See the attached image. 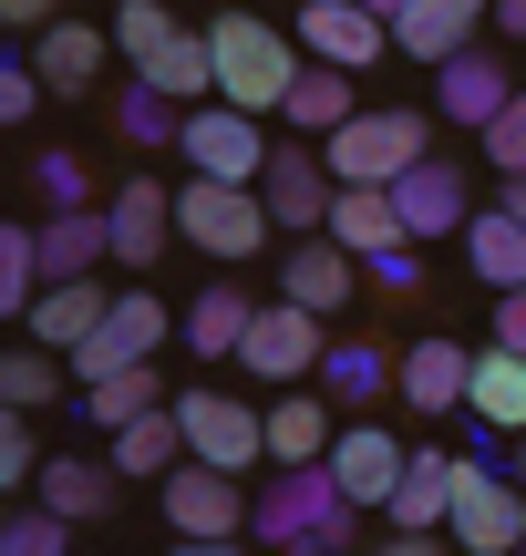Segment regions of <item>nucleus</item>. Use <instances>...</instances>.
<instances>
[{"instance_id":"4","label":"nucleus","mask_w":526,"mask_h":556,"mask_svg":"<svg viewBox=\"0 0 526 556\" xmlns=\"http://www.w3.org/2000/svg\"><path fill=\"white\" fill-rule=\"evenodd\" d=\"M268 227H279V217H268L259 186H217V176L176 186V238L197 248V258H227V268H238V258H259V248H268Z\"/></svg>"},{"instance_id":"11","label":"nucleus","mask_w":526,"mask_h":556,"mask_svg":"<svg viewBox=\"0 0 526 556\" xmlns=\"http://www.w3.org/2000/svg\"><path fill=\"white\" fill-rule=\"evenodd\" d=\"M165 330H176V319H165V299H155V289H124L114 319L73 351V381H114V371H135V361H155Z\"/></svg>"},{"instance_id":"9","label":"nucleus","mask_w":526,"mask_h":556,"mask_svg":"<svg viewBox=\"0 0 526 556\" xmlns=\"http://www.w3.org/2000/svg\"><path fill=\"white\" fill-rule=\"evenodd\" d=\"M444 536H454V556H516V546H526V484L465 464V495H454Z\"/></svg>"},{"instance_id":"7","label":"nucleus","mask_w":526,"mask_h":556,"mask_svg":"<svg viewBox=\"0 0 526 556\" xmlns=\"http://www.w3.org/2000/svg\"><path fill=\"white\" fill-rule=\"evenodd\" d=\"M176 155L197 165V176H217V186H259L279 144H268L259 114H238V103H197V114H186V135H176Z\"/></svg>"},{"instance_id":"42","label":"nucleus","mask_w":526,"mask_h":556,"mask_svg":"<svg viewBox=\"0 0 526 556\" xmlns=\"http://www.w3.org/2000/svg\"><path fill=\"white\" fill-rule=\"evenodd\" d=\"M32 464H41L32 413H0V484H32Z\"/></svg>"},{"instance_id":"24","label":"nucleus","mask_w":526,"mask_h":556,"mask_svg":"<svg viewBox=\"0 0 526 556\" xmlns=\"http://www.w3.org/2000/svg\"><path fill=\"white\" fill-rule=\"evenodd\" d=\"M321 238H341L362 268H372V258H392V248H413V238H403V206H392V186H341V206H330Z\"/></svg>"},{"instance_id":"2","label":"nucleus","mask_w":526,"mask_h":556,"mask_svg":"<svg viewBox=\"0 0 526 556\" xmlns=\"http://www.w3.org/2000/svg\"><path fill=\"white\" fill-rule=\"evenodd\" d=\"M351 526H362V505L330 484V464H300V475H279L259 495V526L248 536L279 546V556H351Z\"/></svg>"},{"instance_id":"21","label":"nucleus","mask_w":526,"mask_h":556,"mask_svg":"<svg viewBox=\"0 0 526 556\" xmlns=\"http://www.w3.org/2000/svg\"><path fill=\"white\" fill-rule=\"evenodd\" d=\"M103 62H114V31H93V21H52V31L32 41V73L52 83V93H73V103L103 83Z\"/></svg>"},{"instance_id":"13","label":"nucleus","mask_w":526,"mask_h":556,"mask_svg":"<svg viewBox=\"0 0 526 556\" xmlns=\"http://www.w3.org/2000/svg\"><path fill=\"white\" fill-rule=\"evenodd\" d=\"M289 31H300V52H310V62H330V73H372V62L392 52V21H383V11H362V0H310Z\"/></svg>"},{"instance_id":"17","label":"nucleus","mask_w":526,"mask_h":556,"mask_svg":"<svg viewBox=\"0 0 526 556\" xmlns=\"http://www.w3.org/2000/svg\"><path fill=\"white\" fill-rule=\"evenodd\" d=\"M454 495H465V454H444V443H413V464H403V495H392V516H383V526H413V536H444Z\"/></svg>"},{"instance_id":"6","label":"nucleus","mask_w":526,"mask_h":556,"mask_svg":"<svg viewBox=\"0 0 526 556\" xmlns=\"http://www.w3.org/2000/svg\"><path fill=\"white\" fill-rule=\"evenodd\" d=\"M176 422H186V464H217V475H248L268 454V413L238 392H206V381L176 402Z\"/></svg>"},{"instance_id":"3","label":"nucleus","mask_w":526,"mask_h":556,"mask_svg":"<svg viewBox=\"0 0 526 556\" xmlns=\"http://www.w3.org/2000/svg\"><path fill=\"white\" fill-rule=\"evenodd\" d=\"M321 155H330L341 186H403L413 165L434 155V114H413V103H372V114H351Z\"/></svg>"},{"instance_id":"50","label":"nucleus","mask_w":526,"mask_h":556,"mask_svg":"<svg viewBox=\"0 0 526 556\" xmlns=\"http://www.w3.org/2000/svg\"><path fill=\"white\" fill-rule=\"evenodd\" d=\"M496 31H516V41H526V0H496Z\"/></svg>"},{"instance_id":"43","label":"nucleus","mask_w":526,"mask_h":556,"mask_svg":"<svg viewBox=\"0 0 526 556\" xmlns=\"http://www.w3.org/2000/svg\"><path fill=\"white\" fill-rule=\"evenodd\" d=\"M32 186H41V206H93V186H83V155H41V165H32Z\"/></svg>"},{"instance_id":"10","label":"nucleus","mask_w":526,"mask_h":556,"mask_svg":"<svg viewBox=\"0 0 526 556\" xmlns=\"http://www.w3.org/2000/svg\"><path fill=\"white\" fill-rule=\"evenodd\" d=\"M403 464H413V443L383 433V422H341V443H330V484H341L362 516H392V495H403Z\"/></svg>"},{"instance_id":"47","label":"nucleus","mask_w":526,"mask_h":556,"mask_svg":"<svg viewBox=\"0 0 526 556\" xmlns=\"http://www.w3.org/2000/svg\"><path fill=\"white\" fill-rule=\"evenodd\" d=\"M372 556H444V536H413V526H392V536H372Z\"/></svg>"},{"instance_id":"1","label":"nucleus","mask_w":526,"mask_h":556,"mask_svg":"<svg viewBox=\"0 0 526 556\" xmlns=\"http://www.w3.org/2000/svg\"><path fill=\"white\" fill-rule=\"evenodd\" d=\"M206 52H217V103H238V114H289V93L310 73L300 31L259 21V11H217L206 21Z\"/></svg>"},{"instance_id":"39","label":"nucleus","mask_w":526,"mask_h":556,"mask_svg":"<svg viewBox=\"0 0 526 556\" xmlns=\"http://www.w3.org/2000/svg\"><path fill=\"white\" fill-rule=\"evenodd\" d=\"M0 556H73V516H52V505H21V516L0 526Z\"/></svg>"},{"instance_id":"23","label":"nucleus","mask_w":526,"mask_h":556,"mask_svg":"<svg viewBox=\"0 0 526 556\" xmlns=\"http://www.w3.org/2000/svg\"><path fill=\"white\" fill-rule=\"evenodd\" d=\"M330 443H341V433H330V392H310V381H300V392L268 402V464H279V475L330 464Z\"/></svg>"},{"instance_id":"48","label":"nucleus","mask_w":526,"mask_h":556,"mask_svg":"<svg viewBox=\"0 0 526 556\" xmlns=\"http://www.w3.org/2000/svg\"><path fill=\"white\" fill-rule=\"evenodd\" d=\"M176 556H238V536H176Z\"/></svg>"},{"instance_id":"32","label":"nucleus","mask_w":526,"mask_h":556,"mask_svg":"<svg viewBox=\"0 0 526 556\" xmlns=\"http://www.w3.org/2000/svg\"><path fill=\"white\" fill-rule=\"evenodd\" d=\"M321 392L330 402H383V392H403V351H383V340H341V351L321 361Z\"/></svg>"},{"instance_id":"49","label":"nucleus","mask_w":526,"mask_h":556,"mask_svg":"<svg viewBox=\"0 0 526 556\" xmlns=\"http://www.w3.org/2000/svg\"><path fill=\"white\" fill-rule=\"evenodd\" d=\"M496 206H506V217L526 227V176H506V186H496Z\"/></svg>"},{"instance_id":"33","label":"nucleus","mask_w":526,"mask_h":556,"mask_svg":"<svg viewBox=\"0 0 526 556\" xmlns=\"http://www.w3.org/2000/svg\"><path fill=\"white\" fill-rule=\"evenodd\" d=\"M351 114H362V93H351V73H330V62H310V73H300V93H289V135L330 144V135H341Z\"/></svg>"},{"instance_id":"30","label":"nucleus","mask_w":526,"mask_h":556,"mask_svg":"<svg viewBox=\"0 0 526 556\" xmlns=\"http://www.w3.org/2000/svg\"><path fill=\"white\" fill-rule=\"evenodd\" d=\"M465 413L475 422H496V433H526V351H506V340H496V351H475V392H465Z\"/></svg>"},{"instance_id":"41","label":"nucleus","mask_w":526,"mask_h":556,"mask_svg":"<svg viewBox=\"0 0 526 556\" xmlns=\"http://www.w3.org/2000/svg\"><path fill=\"white\" fill-rule=\"evenodd\" d=\"M41 93H52V83L32 73V52H11V62H0V124H32V103H41Z\"/></svg>"},{"instance_id":"52","label":"nucleus","mask_w":526,"mask_h":556,"mask_svg":"<svg viewBox=\"0 0 526 556\" xmlns=\"http://www.w3.org/2000/svg\"><path fill=\"white\" fill-rule=\"evenodd\" d=\"M516 484H526V433H516Z\"/></svg>"},{"instance_id":"5","label":"nucleus","mask_w":526,"mask_h":556,"mask_svg":"<svg viewBox=\"0 0 526 556\" xmlns=\"http://www.w3.org/2000/svg\"><path fill=\"white\" fill-rule=\"evenodd\" d=\"M321 361H330L321 309H300V299H259V319H248V340H238V371L300 392V381H321Z\"/></svg>"},{"instance_id":"53","label":"nucleus","mask_w":526,"mask_h":556,"mask_svg":"<svg viewBox=\"0 0 526 556\" xmlns=\"http://www.w3.org/2000/svg\"><path fill=\"white\" fill-rule=\"evenodd\" d=\"M516 556H526V546H516Z\"/></svg>"},{"instance_id":"15","label":"nucleus","mask_w":526,"mask_h":556,"mask_svg":"<svg viewBox=\"0 0 526 556\" xmlns=\"http://www.w3.org/2000/svg\"><path fill=\"white\" fill-rule=\"evenodd\" d=\"M165 526H176V536H238V526H259V505H248L238 475H217V464H176V475H165Z\"/></svg>"},{"instance_id":"37","label":"nucleus","mask_w":526,"mask_h":556,"mask_svg":"<svg viewBox=\"0 0 526 556\" xmlns=\"http://www.w3.org/2000/svg\"><path fill=\"white\" fill-rule=\"evenodd\" d=\"M103 31H114V52H124V62H145V52H165V41H176L186 21L165 11V0H124V11L103 21Z\"/></svg>"},{"instance_id":"18","label":"nucleus","mask_w":526,"mask_h":556,"mask_svg":"<svg viewBox=\"0 0 526 556\" xmlns=\"http://www.w3.org/2000/svg\"><path fill=\"white\" fill-rule=\"evenodd\" d=\"M103 217H114V258H124V268H155V258H165V238H176V186L124 176Z\"/></svg>"},{"instance_id":"16","label":"nucleus","mask_w":526,"mask_h":556,"mask_svg":"<svg viewBox=\"0 0 526 556\" xmlns=\"http://www.w3.org/2000/svg\"><path fill=\"white\" fill-rule=\"evenodd\" d=\"M114 299H124V289H103V278H52V289L32 299V319H21V330H32L41 351H62V361H73L83 340L114 319Z\"/></svg>"},{"instance_id":"44","label":"nucleus","mask_w":526,"mask_h":556,"mask_svg":"<svg viewBox=\"0 0 526 556\" xmlns=\"http://www.w3.org/2000/svg\"><path fill=\"white\" fill-rule=\"evenodd\" d=\"M0 21H11L21 41H41V31H52V21H62V0H0Z\"/></svg>"},{"instance_id":"46","label":"nucleus","mask_w":526,"mask_h":556,"mask_svg":"<svg viewBox=\"0 0 526 556\" xmlns=\"http://www.w3.org/2000/svg\"><path fill=\"white\" fill-rule=\"evenodd\" d=\"M496 340H506V351H526V289L496 299Z\"/></svg>"},{"instance_id":"36","label":"nucleus","mask_w":526,"mask_h":556,"mask_svg":"<svg viewBox=\"0 0 526 556\" xmlns=\"http://www.w3.org/2000/svg\"><path fill=\"white\" fill-rule=\"evenodd\" d=\"M32 299H41V238L32 227H0V309L32 319Z\"/></svg>"},{"instance_id":"51","label":"nucleus","mask_w":526,"mask_h":556,"mask_svg":"<svg viewBox=\"0 0 526 556\" xmlns=\"http://www.w3.org/2000/svg\"><path fill=\"white\" fill-rule=\"evenodd\" d=\"M362 11H383V21H403V11H413V0H362Z\"/></svg>"},{"instance_id":"45","label":"nucleus","mask_w":526,"mask_h":556,"mask_svg":"<svg viewBox=\"0 0 526 556\" xmlns=\"http://www.w3.org/2000/svg\"><path fill=\"white\" fill-rule=\"evenodd\" d=\"M372 278H383L392 299H413V289H424V258H413V248H392V258H372Z\"/></svg>"},{"instance_id":"12","label":"nucleus","mask_w":526,"mask_h":556,"mask_svg":"<svg viewBox=\"0 0 526 556\" xmlns=\"http://www.w3.org/2000/svg\"><path fill=\"white\" fill-rule=\"evenodd\" d=\"M516 103V73H506V52H454V62H434V114L454 124V135H486L496 114Z\"/></svg>"},{"instance_id":"25","label":"nucleus","mask_w":526,"mask_h":556,"mask_svg":"<svg viewBox=\"0 0 526 556\" xmlns=\"http://www.w3.org/2000/svg\"><path fill=\"white\" fill-rule=\"evenodd\" d=\"M248 319H259V299H248L238 278H206V289L186 299V319H176V330H186V351H197V361H238Z\"/></svg>"},{"instance_id":"29","label":"nucleus","mask_w":526,"mask_h":556,"mask_svg":"<svg viewBox=\"0 0 526 556\" xmlns=\"http://www.w3.org/2000/svg\"><path fill=\"white\" fill-rule=\"evenodd\" d=\"M465 278H486L496 299L526 289V227L506 217V206H475L465 217Z\"/></svg>"},{"instance_id":"8","label":"nucleus","mask_w":526,"mask_h":556,"mask_svg":"<svg viewBox=\"0 0 526 556\" xmlns=\"http://www.w3.org/2000/svg\"><path fill=\"white\" fill-rule=\"evenodd\" d=\"M259 197H268V217H279L289 238H321V227H330V206H341V176H330V155H321L310 135H289L279 155H268Z\"/></svg>"},{"instance_id":"31","label":"nucleus","mask_w":526,"mask_h":556,"mask_svg":"<svg viewBox=\"0 0 526 556\" xmlns=\"http://www.w3.org/2000/svg\"><path fill=\"white\" fill-rule=\"evenodd\" d=\"M135 83H155L165 103H217V52H206V31H176L165 52H145Z\"/></svg>"},{"instance_id":"35","label":"nucleus","mask_w":526,"mask_h":556,"mask_svg":"<svg viewBox=\"0 0 526 556\" xmlns=\"http://www.w3.org/2000/svg\"><path fill=\"white\" fill-rule=\"evenodd\" d=\"M62 351H41V340H21L11 361H0V402H11V413H41V402L62 392V371H52Z\"/></svg>"},{"instance_id":"27","label":"nucleus","mask_w":526,"mask_h":556,"mask_svg":"<svg viewBox=\"0 0 526 556\" xmlns=\"http://www.w3.org/2000/svg\"><path fill=\"white\" fill-rule=\"evenodd\" d=\"M475 392V351H454V340H413L403 351V402L413 413H465Z\"/></svg>"},{"instance_id":"20","label":"nucleus","mask_w":526,"mask_h":556,"mask_svg":"<svg viewBox=\"0 0 526 556\" xmlns=\"http://www.w3.org/2000/svg\"><path fill=\"white\" fill-rule=\"evenodd\" d=\"M362 289V258H351L341 238H289V268H279V299H300V309H341V299Z\"/></svg>"},{"instance_id":"26","label":"nucleus","mask_w":526,"mask_h":556,"mask_svg":"<svg viewBox=\"0 0 526 556\" xmlns=\"http://www.w3.org/2000/svg\"><path fill=\"white\" fill-rule=\"evenodd\" d=\"M114 258V217L103 206H52L41 217V278H93Z\"/></svg>"},{"instance_id":"19","label":"nucleus","mask_w":526,"mask_h":556,"mask_svg":"<svg viewBox=\"0 0 526 556\" xmlns=\"http://www.w3.org/2000/svg\"><path fill=\"white\" fill-rule=\"evenodd\" d=\"M496 21V0H413L403 21H392V52H413V62H454V52H475V31Z\"/></svg>"},{"instance_id":"28","label":"nucleus","mask_w":526,"mask_h":556,"mask_svg":"<svg viewBox=\"0 0 526 556\" xmlns=\"http://www.w3.org/2000/svg\"><path fill=\"white\" fill-rule=\"evenodd\" d=\"M114 464H103V454H52V464H41V505H52V516H73V526H103V516H114Z\"/></svg>"},{"instance_id":"40","label":"nucleus","mask_w":526,"mask_h":556,"mask_svg":"<svg viewBox=\"0 0 526 556\" xmlns=\"http://www.w3.org/2000/svg\"><path fill=\"white\" fill-rule=\"evenodd\" d=\"M475 144H486V165H496V176H526V93H516V103H506V114H496Z\"/></svg>"},{"instance_id":"34","label":"nucleus","mask_w":526,"mask_h":556,"mask_svg":"<svg viewBox=\"0 0 526 556\" xmlns=\"http://www.w3.org/2000/svg\"><path fill=\"white\" fill-rule=\"evenodd\" d=\"M155 402H165L155 361H135V371H114V381H83V422H93V433H124V422L155 413Z\"/></svg>"},{"instance_id":"22","label":"nucleus","mask_w":526,"mask_h":556,"mask_svg":"<svg viewBox=\"0 0 526 556\" xmlns=\"http://www.w3.org/2000/svg\"><path fill=\"white\" fill-rule=\"evenodd\" d=\"M103 464H114L124 484H145V475L165 484V475L186 464V422H176V402H155V413H135L124 433H103Z\"/></svg>"},{"instance_id":"38","label":"nucleus","mask_w":526,"mask_h":556,"mask_svg":"<svg viewBox=\"0 0 526 556\" xmlns=\"http://www.w3.org/2000/svg\"><path fill=\"white\" fill-rule=\"evenodd\" d=\"M114 124H124V144H176V135H186V114H176V103L155 93V83H124Z\"/></svg>"},{"instance_id":"14","label":"nucleus","mask_w":526,"mask_h":556,"mask_svg":"<svg viewBox=\"0 0 526 556\" xmlns=\"http://www.w3.org/2000/svg\"><path fill=\"white\" fill-rule=\"evenodd\" d=\"M392 206H403V238H413V248H434V238H465L475 186H465V165H454V155H424L403 186H392Z\"/></svg>"}]
</instances>
